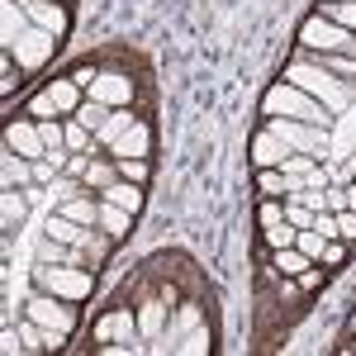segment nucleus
<instances>
[{"label": "nucleus", "instance_id": "nucleus-29", "mask_svg": "<svg viewBox=\"0 0 356 356\" xmlns=\"http://www.w3.org/2000/svg\"><path fill=\"white\" fill-rule=\"evenodd\" d=\"M257 223H261V233L266 228H280L285 223V200H261L257 204Z\"/></svg>", "mask_w": 356, "mask_h": 356}, {"label": "nucleus", "instance_id": "nucleus-7", "mask_svg": "<svg viewBox=\"0 0 356 356\" xmlns=\"http://www.w3.org/2000/svg\"><path fill=\"white\" fill-rule=\"evenodd\" d=\"M53 48H57V33H48V29H38V24H29L24 33H19V38L5 48V53L15 57L24 72H38V67L53 57Z\"/></svg>", "mask_w": 356, "mask_h": 356}, {"label": "nucleus", "instance_id": "nucleus-28", "mask_svg": "<svg viewBox=\"0 0 356 356\" xmlns=\"http://www.w3.org/2000/svg\"><path fill=\"white\" fill-rule=\"evenodd\" d=\"M114 162H119V176L134 181V186H147L152 181V162L147 157H114Z\"/></svg>", "mask_w": 356, "mask_h": 356}, {"label": "nucleus", "instance_id": "nucleus-37", "mask_svg": "<svg viewBox=\"0 0 356 356\" xmlns=\"http://www.w3.org/2000/svg\"><path fill=\"white\" fill-rule=\"evenodd\" d=\"M314 233H318V238H337V214H332V209H318V214H314Z\"/></svg>", "mask_w": 356, "mask_h": 356}, {"label": "nucleus", "instance_id": "nucleus-46", "mask_svg": "<svg viewBox=\"0 0 356 356\" xmlns=\"http://www.w3.org/2000/svg\"><path fill=\"white\" fill-rule=\"evenodd\" d=\"M347 53H352V57H356V38H352V48H347Z\"/></svg>", "mask_w": 356, "mask_h": 356}, {"label": "nucleus", "instance_id": "nucleus-15", "mask_svg": "<svg viewBox=\"0 0 356 356\" xmlns=\"http://www.w3.org/2000/svg\"><path fill=\"white\" fill-rule=\"evenodd\" d=\"M114 243H119V238H110V233H105L100 223H90V228H86V238H81V243H76V247H81V252H86V266L95 271V266H105V261H110Z\"/></svg>", "mask_w": 356, "mask_h": 356}, {"label": "nucleus", "instance_id": "nucleus-32", "mask_svg": "<svg viewBox=\"0 0 356 356\" xmlns=\"http://www.w3.org/2000/svg\"><path fill=\"white\" fill-rule=\"evenodd\" d=\"M29 119H62V114H57V105H53V95H48V90H38V95H33V100H29Z\"/></svg>", "mask_w": 356, "mask_h": 356}, {"label": "nucleus", "instance_id": "nucleus-31", "mask_svg": "<svg viewBox=\"0 0 356 356\" xmlns=\"http://www.w3.org/2000/svg\"><path fill=\"white\" fill-rule=\"evenodd\" d=\"M323 243H328V238H318L314 228H300V233H295V247H300L309 261H318V257H323Z\"/></svg>", "mask_w": 356, "mask_h": 356}, {"label": "nucleus", "instance_id": "nucleus-5", "mask_svg": "<svg viewBox=\"0 0 356 356\" xmlns=\"http://www.w3.org/2000/svg\"><path fill=\"white\" fill-rule=\"evenodd\" d=\"M24 318H33L38 328L48 332H76V304L72 300H57V295H48V290H38V295H29L24 304Z\"/></svg>", "mask_w": 356, "mask_h": 356}, {"label": "nucleus", "instance_id": "nucleus-2", "mask_svg": "<svg viewBox=\"0 0 356 356\" xmlns=\"http://www.w3.org/2000/svg\"><path fill=\"white\" fill-rule=\"evenodd\" d=\"M261 114L266 119H300V124H318V129H332V110L323 105V100H314L309 90H300V86L280 81L266 90V100H261Z\"/></svg>", "mask_w": 356, "mask_h": 356}, {"label": "nucleus", "instance_id": "nucleus-20", "mask_svg": "<svg viewBox=\"0 0 356 356\" xmlns=\"http://www.w3.org/2000/svg\"><path fill=\"white\" fill-rule=\"evenodd\" d=\"M271 266H275V275H280V280H295V275H300L304 266H314V261H309L300 247L290 243V247H275V252H271Z\"/></svg>", "mask_w": 356, "mask_h": 356}, {"label": "nucleus", "instance_id": "nucleus-26", "mask_svg": "<svg viewBox=\"0 0 356 356\" xmlns=\"http://www.w3.org/2000/svg\"><path fill=\"white\" fill-rule=\"evenodd\" d=\"M0 15H5V48H10V43L29 29V15H24L19 0H0Z\"/></svg>", "mask_w": 356, "mask_h": 356}, {"label": "nucleus", "instance_id": "nucleus-22", "mask_svg": "<svg viewBox=\"0 0 356 356\" xmlns=\"http://www.w3.org/2000/svg\"><path fill=\"white\" fill-rule=\"evenodd\" d=\"M48 238H57V243H67V247H76L86 238V223H76V219H67L62 209H53L48 214Z\"/></svg>", "mask_w": 356, "mask_h": 356}, {"label": "nucleus", "instance_id": "nucleus-16", "mask_svg": "<svg viewBox=\"0 0 356 356\" xmlns=\"http://www.w3.org/2000/svg\"><path fill=\"white\" fill-rule=\"evenodd\" d=\"M86 191H110L114 181H119V162H114L110 152L100 157V152H90V162H86Z\"/></svg>", "mask_w": 356, "mask_h": 356}, {"label": "nucleus", "instance_id": "nucleus-35", "mask_svg": "<svg viewBox=\"0 0 356 356\" xmlns=\"http://www.w3.org/2000/svg\"><path fill=\"white\" fill-rule=\"evenodd\" d=\"M19 72H24V67H19V62H15V57L5 53V62H0V76H5V81H0V90H5V95H10V90H15V86L24 81V76H19Z\"/></svg>", "mask_w": 356, "mask_h": 356}, {"label": "nucleus", "instance_id": "nucleus-25", "mask_svg": "<svg viewBox=\"0 0 356 356\" xmlns=\"http://www.w3.org/2000/svg\"><path fill=\"white\" fill-rule=\"evenodd\" d=\"M110 114H114V105H105V100H95V95H86V100H81V110H76V119H81V124L90 129V134H100Z\"/></svg>", "mask_w": 356, "mask_h": 356}, {"label": "nucleus", "instance_id": "nucleus-12", "mask_svg": "<svg viewBox=\"0 0 356 356\" xmlns=\"http://www.w3.org/2000/svg\"><path fill=\"white\" fill-rule=\"evenodd\" d=\"M290 152H295V147H290L285 138H275L266 124L252 134V166H280L285 157H290Z\"/></svg>", "mask_w": 356, "mask_h": 356}, {"label": "nucleus", "instance_id": "nucleus-4", "mask_svg": "<svg viewBox=\"0 0 356 356\" xmlns=\"http://www.w3.org/2000/svg\"><path fill=\"white\" fill-rule=\"evenodd\" d=\"M352 29H342V24H332L328 15H309L300 29V48L304 53H314V57H323V53H347L352 48Z\"/></svg>", "mask_w": 356, "mask_h": 356}, {"label": "nucleus", "instance_id": "nucleus-6", "mask_svg": "<svg viewBox=\"0 0 356 356\" xmlns=\"http://www.w3.org/2000/svg\"><path fill=\"white\" fill-rule=\"evenodd\" d=\"M266 129H271L275 138H285L295 152H309V157H318V162H323V152H328V134L332 129L300 124V119H266Z\"/></svg>", "mask_w": 356, "mask_h": 356}, {"label": "nucleus", "instance_id": "nucleus-13", "mask_svg": "<svg viewBox=\"0 0 356 356\" xmlns=\"http://www.w3.org/2000/svg\"><path fill=\"white\" fill-rule=\"evenodd\" d=\"M43 90L53 95V105H57V114H62V119H72V114L81 110V100H86V86H76L72 76H53Z\"/></svg>", "mask_w": 356, "mask_h": 356}, {"label": "nucleus", "instance_id": "nucleus-19", "mask_svg": "<svg viewBox=\"0 0 356 356\" xmlns=\"http://www.w3.org/2000/svg\"><path fill=\"white\" fill-rule=\"evenodd\" d=\"M100 200H110V204H119V209H129V214H138L147 195H143V186H134V181H124V176H119V181H114L110 191H100Z\"/></svg>", "mask_w": 356, "mask_h": 356}, {"label": "nucleus", "instance_id": "nucleus-8", "mask_svg": "<svg viewBox=\"0 0 356 356\" xmlns=\"http://www.w3.org/2000/svg\"><path fill=\"white\" fill-rule=\"evenodd\" d=\"M5 147L19 152V157H29V162L48 157V147H43V138H38V119H15V124L5 129Z\"/></svg>", "mask_w": 356, "mask_h": 356}, {"label": "nucleus", "instance_id": "nucleus-1", "mask_svg": "<svg viewBox=\"0 0 356 356\" xmlns=\"http://www.w3.org/2000/svg\"><path fill=\"white\" fill-rule=\"evenodd\" d=\"M285 81H290V86H300V90H309L314 100H323V105H328L332 114H337L342 105H347V100H352L347 81H342V76H332L328 67H323V62H318L314 53H304V48H300L295 57H290V67H285Z\"/></svg>", "mask_w": 356, "mask_h": 356}, {"label": "nucleus", "instance_id": "nucleus-33", "mask_svg": "<svg viewBox=\"0 0 356 356\" xmlns=\"http://www.w3.org/2000/svg\"><path fill=\"white\" fill-rule=\"evenodd\" d=\"M285 219L295 223V228H314V209L304 200H285Z\"/></svg>", "mask_w": 356, "mask_h": 356}, {"label": "nucleus", "instance_id": "nucleus-18", "mask_svg": "<svg viewBox=\"0 0 356 356\" xmlns=\"http://www.w3.org/2000/svg\"><path fill=\"white\" fill-rule=\"evenodd\" d=\"M29 214V191H0V223H5V233H15Z\"/></svg>", "mask_w": 356, "mask_h": 356}, {"label": "nucleus", "instance_id": "nucleus-47", "mask_svg": "<svg viewBox=\"0 0 356 356\" xmlns=\"http://www.w3.org/2000/svg\"><path fill=\"white\" fill-rule=\"evenodd\" d=\"M352 332H356V314H352Z\"/></svg>", "mask_w": 356, "mask_h": 356}, {"label": "nucleus", "instance_id": "nucleus-39", "mask_svg": "<svg viewBox=\"0 0 356 356\" xmlns=\"http://www.w3.org/2000/svg\"><path fill=\"white\" fill-rule=\"evenodd\" d=\"M19 342H24L29 352H38V347H43V328H38L33 318H24V323H19Z\"/></svg>", "mask_w": 356, "mask_h": 356}, {"label": "nucleus", "instance_id": "nucleus-41", "mask_svg": "<svg viewBox=\"0 0 356 356\" xmlns=\"http://www.w3.org/2000/svg\"><path fill=\"white\" fill-rule=\"evenodd\" d=\"M176 352H209V332H191V337H186Z\"/></svg>", "mask_w": 356, "mask_h": 356}, {"label": "nucleus", "instance_id": "nucleus-34", "mask_svg": "<svg viewBox=\"0 0 356 356\" xmlns=\"http://www.w3.org/2000/svg\"><path fill=\"white\" fill-rule=\"evenodd\" d=\"M295 233H300V228H295V223L285 219V223H280V228H266L261 238H266V247H271V252H275V247H290V243H295Z\"/></svg>", "mask_w": 356, "mask_h": 356}, {"label": "nucleus", "instance_id": "nucleus-43", "mask_svg": "<svg viewBox=\"0 0 356 356\" xmlns=\"http://www.w3.org/2000/svg\"><path fill=\"white\" fill-rule=\"evenodd\" d=\"M347 209H356V181L347 186Z\"/></svg>", "mask_w": 356, "mask_h": 356}, {"label": "nucleus", "instance_id": "nucleus-10", "mask_svg": "<svg viewBox=\"0 0 356 356\" xmlns=\"http://www.w3.org/2000/svg\"><path fill=\"white\" fill-rule=\"evenodd\" d=\"M86 95H95V100H105L114 110H124V105L134 100V76H124V72H100Z\"/></svg>", "mask_w": 356, "mask_h": 356}, {"label": "nucleus", "instance_id": "nucleus-3", "mask_svg": "<svg viewBox=\"0 0 356 356\" xmlns=\"http://www.w3.org/2000/svg\"><path fill=\"white\" fill-rule=\"evenodd\" d=\"M33 290H48L57 300L81 304L95 290V271L90 266H67V261H38L33 266Z\"/></svg>", "mask_w": 356, "mask_h": 356}, {"label": "nucleus", "instance_id": "nucleus-9", "mask_svg": "<svg viewBox=\"0 0 356 356\" xmlns=\"http://www.w3.org/2000/svg\"><path fill=\"white\" fill-rule=\"evenodd\" d=\"M19 5H24L29 24L48 29V33H57V38L72 29V15H67V5H62V0H19Z\"/></svg>", "mask_w": 356, "mask_h": 356}, {"label": "nucleus", "instance_id": "nucleus-36", "mask_svg": "<svg viewBox=\"0 0 356 356\" xmlns=\"http://www.w3.org/2000/svg\"><path fill=\"white\" fill-rule=\"evenodd\" d=\"M337 238L347 247H356V209H342V214H337Z\"/></svg>", "mask_w": 356, "mask_h": 356}, {"label": "nucleus", "instance_id": "nucleus-14", "mask_svg": "<svg viewBox=\"0 0 356 356\" xmlns=\"http://www.w3.org/2000/svg\"><path fill=\"white\" fill-rule=\"evenodd\" d=\"M24 186H33V162L5 147V157H0V191H24Z\"/></svg>", "mask_w": 356, "mask_h": 356}, {"label": "nucleus", "instance_id": "nucleus-11", "mask_svg": "<svg viewBox=\"0 0 356 356\" xmlns=\"http://www.w3.org/2000/svg\"><path fill=\"white\" fill-rule=\"evenodd\" d=\"M90 337H95V342H124V347H134L138 318L129 314V309H114V314H105V318L90 328Z\"/></svg>", "mask_w": 356, "mask_h": 356}, {"label": "nucleus", "instance_id": "nucleus-44", "mask_svg": "<svg viewBox=\"0 0 356 356\" xmlns=\"http://www.w3.org/2000/svg\"><path fill=\"white\" fill-rule=\"evenodd\" d=\"M347 176H352V181H356V157H352V162H347Z\"/></svg>", "mask_w": 356, "mask_h": 356}, {"label": "nucleus", "instance_id": "nucleus-40", "mask_svg": "<svg viewBox=\"0 0 356 356\" xmlns=\"http://www.w3.org/2000/svg\"><path fill=\"white\" fill-rule=\"evenodd\" d=\"M53 176H57V166L48 162V157H38V162H33V186H48Z\"/></svg>", "mask_w": 356, "mask_h": 356}, {"label": "nucleus", "instance_id": "nucleus-24", "mask_svg": "<svg viewBox=\"0 0 356 356\" xmlns=\"http://www.w3.org/2000/svg\"><path fill=\"white\" fill-rule=\"evenodd\" d=\"M100 228H105V233H110V238H124V233H129V223H134V214H129V209H119V204H110V200H100Z\"/></svg>", "mask_w": 356, "mask_h": 356}, {"label": "nucleus", "instance_id": "nucleus-30", "mask_svg": "<svg viewBox=\"0 0 356 356\" xmlns=\"http://www.w3.org/2000/svg\"><path fill=\"white\" fill-rule=\"evenodd\" d=\"M318 15H328L332 24H342V29H352V33H356V0H342V5H318Z\"/></svg>", "mask_w": 356, "mask_h": 356}, {"label": "nucleus", "instance_id": "nucleus-21", "mask_svg": "<svg viewBox=\"0 0 356 356\" xmlns=\"http://www.w3.org/2000/svg\"><path fill=\"white\" fill-rule=\"evenodd\" d=\"M134 124H138V114H129V105H124V110H114L110 119H105V129L95 134V143H100V147L110 152V147H114V143H119V138H124V134H129Z\"/></svg>", "mask_w": 356, "mask_h": 356}, {"label": "nucleus", "instance_id": "nucleus-45", "mask_svg": "<svg viewBox=\"0 0 356 356\" xmlns=\"http://www.w3.org/2000/svg\"><path fill=\"white\" fill-rule=\"evenodd\" d=\"M318 5H342V0H318Z\"/></svg>", "mask_w": 356, "mask_h": 356}, {"label": "nucleus", "instance_id": "nucleus-42", "mask_svg": "<svg viewBox=\"0 0 356 356\" xmlns=\"http://www.w3.org/2000/svg\"><path fill=\"white\" fill-rule=\"evenodd\" d=\"M328 209H332V214L347 209V186H328Z\"/></svg>", "mask_w": 356, "mask_h": 356}, {"label": "nucleus", "instance_id": "nucleus-23", "mask_svg": "<svg viewBox=\"0 0 356 356\" xmlns=\"http://www.w3.org/2000/svg\"><path fill=\"white\" fill-rule=\"evenodd\" d=\"M57 209H62V214H67V219L86 223V228H90V223L100 219V200H90V195H72V200H62V204H57Z\"/></svg>", "mask_w": 356, "mask_h": 356}, {"label": "nucleus", "instance_id": "nucleus-27", "mask_svg": "<svg viewBox=\"0 0 356 356\" xmlns=\"http://www.w3.org/2000/svg\"><path fill=\"white\" fill-rule=\"evenodd\" d=\"M95 147H100V143H95V134H90L81 119L72 114V119H67V152H95Z\"/></svg>", "mask_w": 356, "mask_h": 356}, {"label": "nucleus", "instance_id": "nucleus-17", "mask_svg": "<svg viewBox=\"0 0 356 356\" xmlns=\"http://www.w3.org/2000/svg\"><path fill=\"white\" fill-rule=\"evenodd\" d=\"M147 152H152V129H147L143 119L110 147V157H147Z\"/></svg>", "mask_w": 356, "mask_h": 356}, {"label": "nucleus", "instance_id": "nucleus-38", "mask_svg": "<svg viewBox=\"0 0 356 356\" xmlns=\"http://www.w3.org/2000/svg\"><path fill=\"white\" fill-rule=\"evenodd\" d=\"M318 261H323V266H337V261H347V243H342V238H328Z\"/></svg>", "mask_w": 356, "mask_h": 356}]
</instances>
